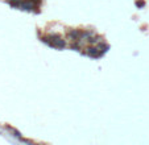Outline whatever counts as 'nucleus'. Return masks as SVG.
Wrapping results in <instances>:
<instances>
[{
	"label": "nucleus",
	"mask_w": 149,
	"mask_h": 145,
	"mask_svg": "<svg viewBox=\"0 0 149 145\" xmlns=\"http://www.w3.org/2000/svg\"><path fill=\"white\" fill-rule=\"evenodd\" d=\"M86 54L93 57V58H96V57H100L103 53L99 50V47L95 45V46H88L87 49H86Z\"/></svg>",
	"instance_id": "1"
},
{
	"label": "nucleus",
	"mask_w": 149,
	"mask_h": 145,
	"mask_svg": "<svg viewBox=\"0 0 149 145\" xmlns=\"http://www.w3.org/2000/svg\"><path fill=\"white\" fill-rule=\"evenodd\" d=\"M81 34L82 31H79V29H70L68 33V38L71 41H81Z\"/></svg>",
	"instance_id": "2"
},
{
	"label": "nucleus",
	"mask_w": 149,
	"mask_h": 145,
	"mask_svg": "<svg viewBox=\"0 0 149 145\" xmlns=\"http://www.w3.org/2000/svg\"><path fill=\"white\" fill-rule=\"evenodd\" d=\"M20 8L25 9V11H32L33 8H38V7L33 3V0H23L20 4Z\"/></svg>",
	"instance_id": "3"
},
{
	"label": "nucleus",
	"mask_w": 149,
	"mask_h": 145,
	"mask_svg": "<svg viewBox=\"0 0 149 145\" xmlns=\"http://www.w3.org/2000/svg\"><path fill=\"white\" fill-rule=\"evenodd\" d=\"M52 46H53V47H57V49H63V47L66 46V42H65V40L62 38V37H59V38L54 40L53 44H52Z\"/></svg>",
	"instance_id": "4"
},
{
	"label": "nucleus",
	"mask_w": 149,
	"mask_h": 145,
	"mask_svg": "<svg viewBox=\"0 0 149 145\" xmlns=\"http://www.w3.org/2000/svg\"><path fill=\"white\" fill-rule=\"evenodd\" d=\"M88 42H90L91 45H98L99 42H102V37H99V36H96V34H94V36H91L90 38L87 40Z\"/></svg>",
	"instance_id": "5"
},
{
	"label": "nucleus",
	"mask_w": 149,
	"mask_h": 145,
	"mask_svg": "<svg viewBox=\"0 0 149 145\" xmlns=\"http://www.w3.org/2000/svg\"><path fill=\"white\" fill-rule=\"evenodd\" d=\"M96 46L99 47V50H100L102 53H106V52L108 50V45H107V44H104L103 41H102V42H99V44L96 45Z\"/></svg>",
	"instance_id": "6"
},
{
	"label": "nucleus",
	"mask_w": 149,
	"mask_h": 145,
	"mask_svg": "<svg viewBox=\"0 0 149 145\" xmlns=\"http://www.w3.org/2000/svg\"><path fill=\"white\" fill-rule=\"evenodd\" d=\"M21 1H23V0H8V3L11 4V6H13V7H20Z\"/></svg>",
	"instance_id": "7"
},
{
	"label": "nucleus",
	"mask_w": 149,
	"mask_h": 145,
	"mask_svg": "<svg viewBox=\"0 0 149 145\" xmlns=\"http://www.w3.org/2000/svg\"><path fill=\"white\" fill-rule=\"evenodd\" d=\"M136 4H137L139 7H144V1H143V0H140V1H136Z\"/></svg>",
	"instance_id": "8"
},
{
	"label": "nucleus",
	"mask_w": 149,
	"mask_h": 145,
	"mask_svg": "<svg viewBox=\"0 0 149 145\" xmlns=\"http://www.w3.org/2000/svg\"><path fill=\"white\" fill-rule=\"evenodd\" d=\"M33 1H40V0H33Z\"/></svg>",
	"instance_id": "9"
}]
</instances>
